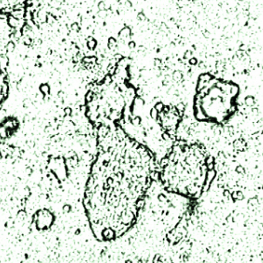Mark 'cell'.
Returning <instances> with one entry per match:
<instances>
[{
  "label": "cell",
  "mask_w": 263,
  "mask_h": 263,
  "mask_svg": "<svg viewBox=\"0 0 263 263\" xmlns=\"http://www.w3.org/2000/svg\"><path fill=\"white\" fill-rule=\"evenodd\" d=\"M96 130L97 154L87 182L84 206L94 236L110 241L135 222L154 164L150 151L118 125L100 126Z\"/></svg>",
  "instance_id": "obj_1"
},
{
  "label": "cell",
  "mask_w": 263,
  "mask_h": 263,
  "mask_svg": "<svg viewBox=\"0 0 263 263\" xmlns=\"http://www.w3.org/2000/svg\"><path fill=\"white\" fill-rule=\"evenodd\" d=\"M212 170V161L201 146L182 143L162 161L161 178L171 191L196 198L211 182Z\"/></svg>",
  "instance_id": "obj_2"
},
{
  "label": "cell",
  "mask_w": 263,
  "mask_h": 263,
  "mask_svg": "<svg viewBox=\"0 0 263 263\" xmlns=\"http://www.w3.org/2000/svg\"><path fill=\"white\" fill-rule=\"evenodd\" d=\"M238 93L239 87L232 81L201 75L194 96V116L209 122L226 121L235 112Z\"/></svg>",
  "instance_id": "obj_3"
},
{
  "label": "cell",
  "mask_w": 263,
  "mask_h": 263,
  "mask_svg": "<svg viewBox=\"0 0 263 263\" xmlns=\"http://www.w3.org/2000/svg\"><path fill=\"white\" fill-rule=\"evenodd\" d=\"M7 24L10 26V28H16L20 25V22H19V20L13 17V16L9 15L7 17Z\"/></svg>",
  "instance_id": "obj_4"
},
{
  "label": "cell",
  "mask_w": 263,
  "mask_h": 263,
  "mask_svg": "<svg viewBox=\"0 0 263 263\" xmlns=\"http://www.w3.org/2000/svg\"><path fill=\"white\" fill-rule=\"evenodd\" d=\"M24 14H25V9H20V10H13L10 15L17 20H22L24 17Z\"/></svg>",
  "instance_id": "obj_5"
},
{
  "label": "cell",
  "mask_w": 263,
  "mask_h": 263,
  "mask_svg": "<svg viewBox=\"0 0 263 263\" xmlns=\"http://www.w3.org/2000/svg\"><path fill=\"white\" fill-rule=\"evenodd\" d=\"M15 47H16V44H15L14 42L13 41H9V43H7V45H6V50H7V52L11 53V52L14 51Z\"/></svg>",
  "instance_id": "obj_6"
},
{
  "label": "cell",
  "mask_w": 263,
  "mask_h": 263,
  "mask_svg": "<svg viewBox=\"0 0 263 263\" xmlns=\"http://www.w3.org/2000/svg\"><path fill=\"white\" fill-rule=\"evenodd\" d=\"M23 43L25 45H26V46H29V45L32 44V39H31L29 36H26V35H23Z\"/></svg>",
  "instance_id": "obj_7"
},
{
  "label": "cell",
  "mask_w": 263,
  "mask_h": 263,
  "mask_svg": "<svg viewBox=\"0 0 263 263\" xmlns=\"http://www.w3.org/2000/svg\"><path fill=\"white\" fill-rule=\"evenodd\" d=\"M87 46H88L89 49L93 50V49L95 47V46H96V42H95V40L91 39V37H90L89 41H88V43H87Z\"/></svg>",
  "instance_id": "obj_8"
},
{
  "label": "cell",
  "mask_w": 263,
  "mask_h": 263,
  "mask_svg": "<svg viewBox=\"0 0 263 263\" xmlns=\"http://www.w3.org/2000/svg\"><path fill=\"white\" fill-rule=\"evenodd\" d=\"M24 9L23 5L21 3H16L13 7V10H20V9Z\"/></svg>",
  "instance_id": "obj_9"
},
{
  "label": "cell",
  "mask_w": 263,
  "mask_h": 263,
  "mask_svg": "<svg viewBox=\"0 0 263 263\" xmlns=\"http://www.w3.org/2000/svg\"><path fill=\"white\" fill-rule=\"evenodd\" d=\"M71 29L73 31H75V32H77V31H79V29H80V27H79L78 24H77V23H73L71 25Z\"/></svg>",
  "instance_id": "obj_10"
},
{
  "label": "cell",
  "mask_w": 263,
  "mask_h": 263,
  "mask_svg": "<svg viewBox=\"0 0 263 263\" xmlns=\"http://www.w3.org/2000/svg\"><path fill=\"white\" fill-rule=\"evenodd\" d=\"M8 16H9V15L6 14V13H0V19H1V20H5V18H7Z\"/></svg>",
  "instance_id": "obj_11"
}]
</instances>
